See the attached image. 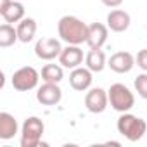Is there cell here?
Instances as JSON below:
<instances>
[{"label": "cell", "mask_w": 147, "mask_h": 147, "mask_svg": "<svg viewBox=\"0 0 147 147\" xmlns=\"http://www.w3.org/2000/svg\"><path fill=\"white\" fill-rule=\"evenodd\" d=\"M100 2L106 5V7H111V9H116L123 4V0H100Z\"/></svg>", "instance_id": "obj_22"}, {"label": "cell", "mask_w": 147, "mask_h": 147, "mask_svg": "<svg viewBox=\"0 0 147 147\" xmlns=\"http://www.w3.org/2000/svg\"><path fill=\"white\" fill-rule=\"evenodd\" d=\"M62 52L61 42L55 38H40L35 43V55L42 61H52L59 57Z\"/></svg>", "instance_id": "obj_7"}, {"label": "cell", "mask_w": 147, "mask_h": 147, "mask_svg": "<svg viewBox=\"0 0 147 147\" xmlns=\"http://www.w3.org/2000/svg\"><path fill=\"white\" fill-rule=\"evenodd\" d=\"M133 87H135V92H137L142 99H147V73L138 75V76L135 78Z\"/></svg>", "instance_id": "obj_20"}, {"label": "cell", "mask_w": 147, "mask_h": 147, "mask_svg": "<svg viewBox=\"0 0 147 147\" xmlns=\"http://www.w3.org/2000/svg\"><path fill=\"white\" fill-rule=\"evenodd\" d=\"M12 2V0H0V11H2V9H5L9 4Z\"/></svg>", "instance_id": "obj_23"}, {"label": "cell", "mask_w": 147, "mask_h": 147, "mask_svg": "<svg viewBox=\"0 0 147 147\" xmlns=\"http://www.w3.org/2000/svg\"><path fill=\"white\" fill-rule=\"evenodd\" d=\"M45 131V125L40 118L31 116L26 118L23 126H21V147H36V145H47L45 142H42Z\"/></svg>", "instance_id": "obj_3"}, {"label": "cell", "mask_w": 147, "mask_h": 147, "mask_svg": "<svg viewBox=\"0 0 147 147\" xmlns=\"http://www.w3.org/2000/svg\"><path fill=\"white\" fill-rule=\"evenodd\" d=\"M92 71L88 67H75V69H71L69 73V85L73 90H76V92H85L92 87Z\"/></svg>", "instance_id": "obj_9"}, {"label": "cell", "mask_w": 147, "mask_h": 147, "mask_svg": "<svg viewBox=\"0 0 147 147\" xmlns=\"http://www.w3.org/2000/svg\"><path fill=\"white\" fill-rule=\"evenodd\" d=\"M131 18L126 11L123 9H114L107 14V28L114 33H123L130 28Z\"/></svg>", "instance_id": "obj_12"}, {"label": "cell", "mask_w": 147, "mask_h": 147, "mask_svg": "<svg viewBox=\"0 0 147 147\" xmlns=\"http://www.w3.org/2000/svg\"><path fill=\"white\" fill-rule=\"evenodd\" d=\"M107 104H109V97H107V92L100 87H94L87 92L85 95V107L94 113V114H100L107 109Z\"/></svg>", "instance_id": "obj_6"}, {"label": "cell", "mask_w": 147, "mask_h": 147, "mask_svg": "<svg viewBox=\"0 0 147 147\" xmlns=\"http://www.w3.org/2000/svg\"><path fill=\"white\" fill-rule=\"evenodd\" d=\"M107 26L102 23H92L88 24V38L87 45L90 49H102V45L107 42Z\"/></svg>", "instance_id": "obj_13"}, {"label": "cell", "mask_w": 147, "mask_h": 147, "mask_svg": "<svg viewBox=\"0 0 147 147\" xmlns=\"http://www.w3.org/2000/svg\"><path fill=\"white\" fill-rule=\"evenodd\" d=\"M82 62H83V50L80 49V45H67L62 49L59 55V64L67 69H75Z\"/></svg>", "instance_id": "obj_11"}, {"label": "cell", "mask_w": 147, "mask_h": 147, "mask_svg": "<svg viewBox=\"0 0 147 147\" xmlns=\"http://www.w3.org/2000/svg\"><path fill=\"white\" fill-rule=\"evenodd\" d=\"M19 131V125L18 119L11 114V113H0V138L2 140H11L16 137V133Z\"/></svg>", "instance_id": "obj_14"}, {"label": "cell", "mask_w": 147, "mask_h": 147, "mask_svg": "<svg viewBox=\"0 0 147 147\" xmlns=\"http://www.w3.org/2000/svg\"><path fill=\"white\" fill-rule=\"evenodd\" d=\"M116 128L130 142H137L147 133L145 119H142V118H138L135 114H130V113H121V116L118 118Z\"/></svg>", "instance_id": "obj_2"}, {"label": "cell", "mask_w": 147, "mask_h": 147, "mask_svg": "<svg viewBox=\"0 0 147 147\" xmlns=\"http://www.w3.org/2000/svg\"><path fill=\"white\" fill-rule=\"evenodd\" d=\"M61 99H62V90H61L59 83H47L45 82L36 90V100L42 106H55L61 102Z\"/></svg>", "instance_id": "obj_8"}, {"label": "cell", "mask_w": 147, "mask_h": 147, "mask_svg": "<svg viewBox=\"0 0 147 147\" xmlns=\"http://www.w3.org/2000/svg\"><path fill=\"white\" fill-rule=\"evenodd\" d=\"M0 16L4 18L5 23L12 24V23H19L21 19H24V5L21 2H16V0H12V2L0 11Z\"/></svg>", "instance_id": "obj_17"}, {"label": "cell", "mask_w": 147, "mask_h": 147, "mask_svg": "<svg viewBox=\"0 0 147 147\" xmlns=\"http://www.w3.org/2000/svg\"><path fill=\"white\" fill-rule=\"evenodd\" d=\"M64 78L62 66L59 64H45L42 67V80L47 83H61Z\"/></svg>", "instance_id": "obj_18"}, {"label": "cell", "mask_w": 147, "mask_h": 147, "mask_svg": "<svg viewBox=\"0 0 147 147\" xmlns=\"http://www.w3.org/2000/svg\"><path fill=\"white\" fill-rule=\"evenodd\" d=\"M107 66L114 71V73H119V75H123V73H130L135 66V57L126 52V50H119V52H114L109 61H107Z\"/></svg>", "instance_id": "obj_10"}, {"label": "cell", "mask_w": 147, "mask_h": 147, "mask_svg": "<svg viewBox=\"0 0 147 147\" xmlns=\"http://www.w3.org/2000/svg\"><path fill=\"white\" fill-rule=\"evenodd\" d=\"M85 64H87V67L92 73H100L107 66L104 50H100V49H90L88 54L85 55Z\"/></svg>", "instance_id": "obj_15"}, {"label": "cell", "mask_w": 147, "mask_h": 147, "mask_svg": "<svg viewBox=\"0 0 147 147\" xmlns=\"http://www.w3.org/2000/svg\"><path fill=\"white\" fill-rule=\"evenodd\" d=\"M38 80H40V73L31 66H24V67H19L12 75L11 83L18 92H30L36 88Z\"/></svg>", "instance_id": "obj_5"}, {"label": "cell", "mask_w": 147, "mask_h": 147, "mask_svg": "<svg viewBox=\"0 0 147 147\" xmlns=\"http://www.w3.org/2000/svg\"><path fill=\"white\" fill-rule=\"evenodd\" d=\"M59 38L67 45H82L88 38V24L76 16H62L57 23Z\"/></svg>", "instance_id": "obj_1"}, {"label": "cell", "mask_w": 147, "mask_h": 147, "mask_svg": "<svg viewBox=\"0 0 147 147\" xmlns=\"http://www.w3.org/2000/svg\"><path fill=\"white\" fill-rule=\"evenodd\" d=\"M16 30H18L19 42L30 43V42L35 38V35H36V21H35L33 18H24V19L19 21V24H18Z\"/></svg>", "instance_id": "obj_16"}, {"label": "cell", "mask_w": 147, "mask_h": 147, "mask_svg": "<svg viewBox=\"0 0 147 147\" xmlns=\"http://www.w3.org/2000/svg\"><path fill=\"white\" fill-rule=\"evenodd\" d=\"M135 64H137L140 69H144V71L147 73V49L138 50V54L135 55Z\"/></svg>", "instance_id": "obj_21"}, {"label": "cell", "mask_w": 147, "mask_h": 147, "mask_svg": "<svg viewBox=\"0 0 147 147\" xmlns=\"http://www.w3.org/2000/svg\"><path fill=\"white\" fill-rule=\"evenodd\" d=\"M19 40L18 36V30L14 26H11L9 23H4L0 26V47H11Z\"/></svg>", "instance_id": "obj_19"}, {"label": "cell", "mask_w": 147, "mask_h": 147, "mask_svg": "<svg viewBox=\"0 0 147 147\" xmlns=\"http://www.w3.org/2000/svg\"><path fill=\"white\" fill-rule=\"evenodd\" d=\"M107 97H109L111 107L114 111H118V113H128L135 106V95H133V92L126 85H123V83L111 85V88L107 90Z\"/></svg>", "instance_id": "obj_4"}]
</instances>
